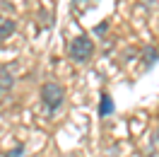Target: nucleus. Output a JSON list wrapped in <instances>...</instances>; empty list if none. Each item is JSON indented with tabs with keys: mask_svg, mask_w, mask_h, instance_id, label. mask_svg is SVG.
<instances>
[{
	"mask_svg": "<svg viewBox=\"0 0 159 157\" xmlns=\"http://www.w3.org/2000/svg\"><path fill=\"white\" fill-rule=\"evenodd\" d=\"M2 92H5V89H2V87H0V97H2Z\"/></svg>",
	"mask_w": 159,
	"mask_h": 157,
	"instance_id": "8",
	"label": "nucleus"
},
{
	"mask_svg": "<svg viewBox=\"0 0 159 157\" xmlns=\"http://www.w3.org/2000/svg\"><path fill=\"white\" fill-rule=\"evenodd\" d=\"M68 53H70V58H72V60H77V63H84V60H89V58H92V53H94V44L89 41V36L80 34L77 39L70 41Z\"/></svg>",
	"mask_w": 159,
	"mask_h": 157,
	"instance_id": "2",
	"label": "nucleus"
},
{
	"mask_svg": "<svg viewBox=\"0 0 159 157\" xmlns=\"http://www.w3.org/2000/svg\"><path fill=\"white\" fill-rule=\"evenodd\" d=\"M15 29H17V24H15L10 17H2V15H0V41L7 39V36H12Z\"/></svg>",
	"mask_w": 159,
	"mask_h": 157,
	"instance_id": "3",
	"label": "nucleus"
},
{
	"mask_svg": "<svg viewBox=\"0 0 159 157\" xmlns=\"http://www.w3.org/2000/svg\"><path fill=\"white\" fill-rule=\"evenodd\" d=\"M12 85H15V78L10 75V70H2V73H0V87L12 89Z\"/></svg>",
	"mask_w": 159,
	"mask_h": 157,
	"instance_id": "6",
	"label": "nucleus"
},
{
	"mask_svg": "<svg viewBox=\"0 0 159 157\" xmlns=\"http://www.w3.org/2000/svg\"><path fill=\"white\" fill-rule=\"evenodd\" d=\"M157 140H159V128H157Z\"/></svg>",
	"mask_w": 159,
	"mask_h": 157,
	"instance_id": "9",
	"label": "nucleus"
},
{
	"mask_svg": "<svg viewBox=\"0 0 159 157\" xmlns=\"http://www.w3.org/2000/svg\"><path fill=\"white\" fill-rule=\"evenodd\" d=\"M24 155V145H17V147H12V150H7L2 157H22Z\"/></svg>",
	"mask_w": 159,
	"mask_h": 157,
	"instance_id": "7",
	"label": "nucleus"
},
{
	"mask_svg": "<svg viewBox=\"0 0 159 157\" xmlns=\"http://www.w3.org/2000/svg\"><path fill=\"white\" fill-rule=\"evenodd\" d=\"M159 58V51L154 49V46H145V51H142V60H145V65H154V60Z\"/></svg>",
	"mask_w": 159,
	"mask_h": 157,
	"instance_id": "5",
	"label": "nucleus"
},
{
	"mask_svg": "<svg viewBox=\"0 0 159 157\" xmlns=\"http://www.w3.org/2000/svg\"><path fill=\"white\" fill-rule=\"evenodd\" d=\"M41 102H43V107L48 109V111L60 109L63 102H65V89H63V85H58V82H46V85L41 87Z\"/></svg>",
	"mask_w": 159,
	"mask_h": 157,
	"instance_id": "1",
	"label": "nucleus"
},
{
	"mask_svg": "<svg viewBox=\"0 0 159 157\" xmlns=\"http://www.w3.org/2000/svg\"><path fill=\"white\" fill-rule=\"evenodd\" d=\"M109 114H113V99H111L109 94H101V104H99V118L109 116Z\"/></svg>",
	"mask_w": 159,
	"mask_h": 157,
	"instance_id": "4",
	"label": "nucleus"
}]
</instances>
